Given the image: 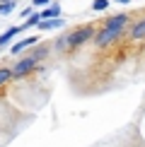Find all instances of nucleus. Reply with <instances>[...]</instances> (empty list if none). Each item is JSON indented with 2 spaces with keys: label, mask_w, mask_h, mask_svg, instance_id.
Here are the masks:
<instances>
[{
  "label": "nucleus",
  "mask_w": 145,
  "mask_h": 147,
  "mask_svg": "<svg viewBox=\"0 0 145 147\" xmlns=\"http://www.w3.org/2000/svg\"><path fill=\"white\" fill-rule=\"evenodd\" d=\"M94 32H97V27H92V24H85V27H80V29H72V32L68 34V36H63V39L58 41V46L60 48H77V46H82L85 41H89L94 36Z\"/></svg>",
  "instance_id": "nucleus-1"
},
{
  "label": "nucleus",
  "mask_w": 145,
  "mask_h": 147,
  "mask_svg": "<svg viewBox=\"0 0 145 147\" xmlns=\"http://www.w3.org/2000/svg\"><path fill=\"white\" fill-rule=\"evenodd\" d=\"M123 34L121 29H111V27H102V29H97L94 32V44L99 46V48H104V46H109V44H114V41L119 39V36Z\"/></svg>",
  "instance_id": "nucleus-2"
},
{
  "label": "nucleus",
  "mask_w": 145,
  "mask_h": 147,
  "mask_svg": "<svg viewBox=\"0 0 145 147\" xmlns=\"http://www.w3.org/2000/svg\"><path fill=\"white\" fill-rule=\"evenodd\" d=\"M36 63H39V60H36L32 53H27V56H24L20 63L12 68V77H24V75H29V72L34 70V65H36Z\"/></svg>",
  "instance_id": "nucleus-3"
},
{
  "label": "nucleus",
  "mask_w": 145,
  "mask_h": 147,
  "mask_svg": "<svg viewBox=\"0 0 145 147\" xmlns=\"http://www.w3.org/2000/svg\"><path fill=\"white\" fill-rule=\"evenodd\" d=\"M104 27H111V29H121V32H126L128 29V15H111V17H106V22H104Z\"/></svg>",
  "instance_id": "nucleus-4"
},
{
  "label": "nucleus",
  "mask_w": 145,
  "mask_h": 147,
  "mask_svg": "<svg viewBox=\"0 0 145 147\" xmlns=\"http://www.w3.org/2000/svg\"><path fill=\"white\" fill-rule=\"evenodd\" d=\"M34 44H39V36H27V39H22V41H17V44L12 46L10 51L15 53V56H20L22 51H27V48H29V46H34Z\"/></svg>",
  "instance_id": "nucleus-5"
},
{
  "label": "nucleus",
  "mask_w": 145,
  "mask_h": 147,
  "mask_svg": "<svg viewBox=\"0 0 145 147\" xmlns=\"http://www.w3.org/2000/svg\"><path fill=\"white\" fill-rule=\"evenodd\" d=\"M131 39L133 41H143L145 39V17H143V20H138L131 27Z\"/></svg>",
  "instance_id": "nucleus-6"
},
{
  "label": "nucleus",
  "mask_w": 145,
  "mask_h": 147,
  "mask_svg": "<svg viewBox=\"0 0 145 147\" xmlns=\"http://www.w3.org/2000/svg\"><path fill=\"white\" fill-rule=\"evenodd\" d=\"M39 15H41V20H53V17H60V5H58V3H51V5H46V10H41Z\"/></svg>",
  "instance_id": "nucleus-7"
},
{
  "label": "nucleus",
  "mask_w": 145,
  "mask_h": 147,
  "mask_svg": "<svg viewBox=\"0 0 145 147\" xmlns=\"http://www.w3.org/2000/svg\"><path fill=\"white\" fill-rule=\"evenodd\" d=\"M63 24H65L63 17H53V20H41L36 27L39 29H58V27H63Z\"/></svg>",
  "instance_id": "nucleus-8"
},
{
  "label": "nucleus",
  "mask_w": 145,
  "mask_h": 147,
  "mask_svg": "<svg viewBox=\"0 0 145 147\" xmlns=\"http://www.w3.org/2000/svg\"><path fill=\"white\" fill-rule=\"evenodd\" d=\"M22 29H24V27H10L7 32H3V34H0V46H5V44H10V41L15 39V36L20 34V32H22Z\"/></svg>",
  "instance_id": "nucleus-9"
},
{
  "label": "nucleus",
  "mask_w": 145,
  "mask_h": 147,
  "mask_svg": "<svg viewBox=\"0 0 145 147\" xmlns=\"http://www.w3.org/2000/svg\"><path fill=\"white\" fill-rule=\"evenodd\" d=\"M12 80V68H0V87H5Z\"/></svg>",
  "instance_id": "nucleus-10"
},
{
  "label": "nucleus",
  "mask_w": 145,
  "mask_h": 147,
  "mask_svg": "<svg viewBox=\"0 0 145 147\" xmlns=\"http://www.w3.org/2000/svg\"><path fill=\"white\" fill-rule=\"evenodd\" d=\"M17 0H5V3H0V15H10L12 10H15Z\"/></svg>",
  "instance_id": "nucleus-11"
},
{
  "label": "nucleus",
  "mask_w": 145,
  "mask_h": 147,
  "mask_svg": "<svg viewBox=\"0 0 145 147\" xmlns=\"http://www.w3.org/2000/svg\"><path fill=\"white\" fill-rule=\"evenodd\" d=\"M39 22H41V15H39V12H32V15L27 17V22H24V29H29V27H36Z\"/></svg>",
  "instance_id": "nucleus-12"
},
{
  "label": "nucleus",
  "mask_w": 145,
  "mask_h": 147,
  "mask_svg": "<svg viewBox=\"0 0 145 147\" xmlns=\"http://www.w3.org/2000/svg\"><path fill=\"white\" fill-rule=\"evenodd\" d=\"M109 7V0H92V10L94 12H104Z\"/></svg>",
  "instance_id": "nucleus-13"
},
{
  "label": "nucleus",
  "mask_w": 145,
  "mask_h": 147,
  "mask_svg": "<svg viewBox=\"0 0 145 147\" xmlns=\"http://www.w3.org/2000/svg\"><path fill=\"white\" fill-rule=\"evenodd\" d=\"M46 5H51V0H34L32 7H46Z\"/></svg>",
  "instance_id": "nucleus-14"
},
{
  "label": "nucleus",
  "mask_w": 145,
  "mask_h": 147,
  "mask_svg": "<svg viewBox=\"0 0 145 147\" xmlns=\"http://www.w3.org/2000/svg\"><path fill=\"white\" fill-rule=\"evenodd\" d=\"M20 15H22V20H27V17H29V15H32V7H27V10H22V12H20Z\"/></svg>",
  "instance_id": "nucleus-15"
},
{
  "label": "nucleus",
  "mask_w": 145,
  "mask_h": 147,
  "mask_svg": "<svg viewBox=\"0 0 145 147\" xmlns=\"http://www.w3.org/2000/svg\"><path fill=\"white\" fill-rule=\"evenodd\" d=\"M116 3H121V5H128V3H133V0H116Z\"/></svg>",
  "instance_id": "nucleus-16"
},
{
  "label": "nucleus",
  "mask_w": 145,
  "mask_h": 147,
  "mask_svg": "<svg viewBox=\"0 0 145 147\" xmlns=\"http://www.w3.org/2000/svg\"><path fill=\"white\" fill-rule=\"evenodd\" d=\"M0 3H5V0H0Z\"/></svg>",
  "instance_id": "nucleus-17"
}]
</instances>
